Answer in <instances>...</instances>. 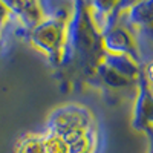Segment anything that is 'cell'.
I'll return each mask as SVG.
<instances>
[{"label": "cell", "mask_w": 153, "mask_h": 153, "mask_svg": "<svg viewBox=\"0 0 153 153\" xmlns=\"http://www.w3.org/2000/svg\"><path fill=\"white\" fill-rule=\"evenodd\" d=\"M20 153H45L43 144L42 141H37V139H29V141H26L22 146Z\"/></svg>", "instance_id": "6da1fadb"}, {"label": "cell", "mask_w": 153, "mask_h": 153, "mask_svg": "<svg viewBox=\"0 0 153 153\" xmlns=\"http://www.w3.org/2000/svg\"><path fill=\"white\" fill-rule=\"evenodd\" d=\"M150 75H152V78H153V66L150 68Z\"/></svg>", "instance_id": "7a4b0ae2"}]
</instances>
